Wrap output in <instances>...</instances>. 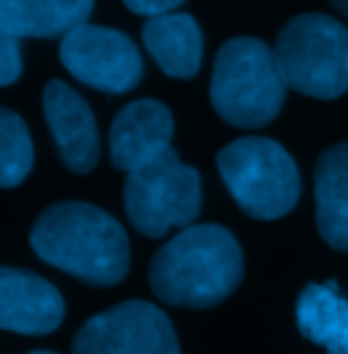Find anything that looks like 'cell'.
<instances>
[{
    "mask_svg": "<svg viewBox=\"0 0 348 354\" xmlns=\"http://www.w3.org/2000/svg\"><path fill=\"white\" fill-rule=\"evenodd\" d=\"M30 245L44 262L93 286L120 283L130 265L126 229L85 202H60L44 210L33 223Z\"/></svg>",
    "mask_w": 348,
    "mask_h": 354,
    "instance_id": "6da1fadb",
    "label": "cell"
},
{
    "mask_svg": "<svg viewBox=\"0 0 348 354\" xmlns=\"http://www.w3.org/2000/svg\"><path fill=\"white\" fill-rule=\"evenodd\" d=\"M242 281V251L234 234L215 223L185 226L150 265L153 292L180 308H213Z\"/></svg>",
    "mask_w": 348,
    "mask_h": 354,
    "instance_id": "7a4b0ae2",
    "label": "cell"
},
{
    "mask_svg": "<svg viewBox=\"0 0 348 354\" xmlns=\"http://www.w3.org/2000/svg\"><path fill=\"white\" fill-rule=\"evenodd\" d=\"M210 101L226 123L240 129H259L275 120L286 101L275 49L259 39L226 41L215 57Z\"/></svg>",
    "mask_w": 348,
    "mask_h": 354,
    "instance_id": "3957f363",
    "label": "cell"
},
{
    "mask_svg": "<svg viewBox=\"0 0 348 354\" xmlns=\"http://www.w3.org/2000/svg\"><path fill=\"white\" fill-rule=\"evenodd\" d=\"M218 172L234 202L259 221L283 218L300 199V169L289 150L264 136H245L218 153Z\"/></svg>",
    "mask_w": 348,
    "mask_h": 354,
    "instance_id": "277c9868",
    "label": "cell"
},
{
    "mask_svg": "<svg viewBox=\"0 0 348 354\" xmlns=\"http://www.w3.org/2000/svg\"><path fill=\"white\" fill-rule=\"evenodd\" d=\"M275 60L286 88L332 101L348 90V28L327 14H300L280 30Z\"/></svg>",
    "mask_w": 348,
    "mask_h": 354,
    "instance_id": "5b68a950",
    "label": "cell"
},
{
    "mask_svg": "<svg viewBox=\"0 0 348 354\" xmlns=\"http://www.w3.org/2000/svg\"><path fill=\"white\" fill-rule=\"evenodd\" d=\"M202 210L199 172L169 147L126 177V213L144 237H164L174 226H191Z\"/></svg>",
    "mask_w": 348,
    "mask_h": 354,
    "instance_id": "8992f818",
    "label": "cell"
},
{
    "mask_svg": "<svg viewBox=\"0 0 348 354\" xmlns=\"http://www.w3.org/2000/svg\"><path fill=\"white\" fill-rule=\"evenodd\" d=\"M74 354H180L169 316L130 300L93 316L74 338Z\"/></svg>",
    "mask_w": 348,
    "mask_h": 354,
    "instance_id": "52a82bcc",
    "label": "cell"
},
{
    "mask_svg": "<svg viewBox=\"0 0 348 354\" xmlns=\"http://www.w3.org/2000/svg\"><path fill=\"white\" fill-rule=\"evenodd\" d=\"M63 66L90 88L126 93L142 80V55L126 33L79 25L60 41Z\"/></svg>",
    "mask_w": 348,
    "mask_h": 354,
    "instance_id": "ba28073f",
    "label": "cell"
},
{
    "mask_svg": "<svg viewBox=\"0 0 348 354\" xmlns=\"http://www.w3.org/2000/svg\"><path fill=\"white\" fill-rule=\"evenodd\" d=\"M44 115L63 164L79 175L93 172L101 156V139L85 98L60 80H52L44 88Z\"/></svg>",
    "mask_w": 348,
    "mask_h": 354,
    "instance_id": "9c48e42d",
    "label": "cell"
},
{
    "mask_svg": "<svg viewBox=\"0 0 348 354\" xmlns=\"http://www.w3.org/2000/svg\"><path fill=\"white\" fill-rule=\"evenodd\" d=\"M66 303L41 275L0 267V330L22 335H46L60 327Z\"/></svg>",
    "mask_w": 348,
    "mask_h": 354,
    "instance_id": "30bf717a",
    "label": "cell"
},
{
    "mask_svg": "<svg viewBox=\"0 0 348 354\" xmlns=\"http://www.w3.org/2000/svg\"><path fill=\"white\" fill-rule=\"evenodd\" d=\"M172 112L161 101L153 98L133 101L117 112L112 123V136H109L112 164L126 172L147 164L150 158L172 147Z\"/></svg>",
    "mask_w": 348,
    "mask_h": 354,
    "instance_id": "8fae6325",
    "label": "cell"
},
{
    "mask_svg": "<svg viewBox=\"0 0 348 354\" xmlns=\"http://www.w3.org/2000/svg\"><path fill=\"white\" fill-rule=\"evenodd\" d=\"M316 226L324 243L348 254V142L327 147L316 161Z\"/></svg>",
    "mask_w": 348,
    "mask_h": 354,
    "instance_id": "7c38bea8",
    "label": "cell"
},
{
    "mask_svg": "<svg viewBox=\"0 0 348 354\" xmlns=\"http://www.w3.org/2000/svg\"><path fill=\"white\" fill-rule=\"evenodd\" d=\"M93 0H0V30L17 41L63 39L74 28L85 25Z\"/></svg>",
    "mask_w": 348,
    "mask_h": 354,
    "instance_id": "4fadbf2b",
    "label": "cell"
},
{
    "mask_svg": "<svg viewBox=\"0 0 348 354\" xmlns=\"http://www.w3.org/2000/svg\"><path fill=\"white\" fill-rule=\"evenodd\" d=\"M144 46L155 57L164 74L177 80L196 77L202 66V28L191 14L150 17L142 30Z\"/></svg>",
    "mask_w": 348,
    "mask_h": 354,
    "instance_id": "5bb4252c",
    "label": "cell"
},
{
    "mask_svg": "<svg viewBox=\"0 0 348 354\" xmlns=\"http://www.w3.org/2000/svg\"><path fill=\"white\" fill-rule=\"evenodd\" d=\"M297 324L327 354H348V300L335 283H307L297 300Z\"/></svg>",
    "mask_w": 348,
    "mask_h": 354,
    "instance_id": "9a60e30c",
    "label": "cell"
},
{
    "mask_svg": "<svg viewBox=\"0 0 348 354\" xmlns=\"http://www.w3.org/2000/svg\"><path fill=\"white\" fill-rule=\"evenodd\" d=\"M33 167V142L22 118L11 109H0V185H19Z\"/></svg>",
    "mask_w": 348,
    "mask_h": 354,
    "instance_id": "2e32d148",
    "label": "cell"
},
{
    "mask_svg": "<svg viewBox=\"0 0 348 354\" xmlns=\"http://www.w3.org/2000/svg\"><path fill=\"white\" fill-rule=\"evenodd\" d=\"M22 74V57H19V41L0 30V88L14 85Z\"/></svg>",
    "mask_w": 348,
    "mask_h": 354,
    "instance_id": "e0dca14e",
    "label": "cell"
},
{
    "mask_svg": "<svg viewBox=\"0 0 348 354\" xmlns=\"http://www.w3.org/2000/svg\"><path fill=\"white\" fill-rule=\"evenodd\" d=\"M133 14L142 17H161V14H172L177 6H182L185 0H123Z\"/></svg>",
    "mask_w": 348,
    "mask_h": 354,
    "instance_id": "ac0fdd59",
    "label": "cell"
},
{
    "mask_svg": "<svg viewBox=\"0 0 348 354\" xmlns=\"http://www.w3.org/2000/svg\"><path fill=\"white\" fill-rule=\"evenodd\" d=\"M329 6H332V8H335L340 17H346V19H348V0H329Z\"/></svg>",
    "mask_w": 348,
    "mask_h": 354,
    "instance_id": "d6986e66",
    "label": "cell"
},
{
    "mask_svg": "<svg viewBox=\"0 0 348 354\" xmlns=\"http://www.w3.org/2000/svg\"><path fill=\"white\" fill-rule=\"evenodd\" d=\"M30 354H55V352H30Z\"/></svg>",
    "mask_w": 348,
    "mask_h": 354,
    "instance_id": "ffe728a7",
    "label": "cell"
}]
</instances>
